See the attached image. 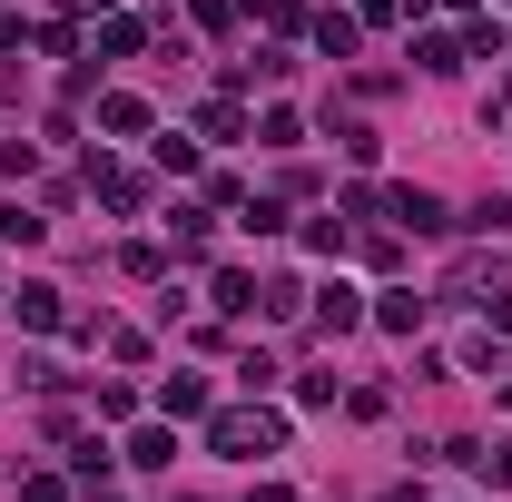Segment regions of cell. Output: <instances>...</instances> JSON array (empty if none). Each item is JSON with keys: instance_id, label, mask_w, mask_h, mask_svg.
Listing matches in <instances>:
<instances>
[{"instance_id": "cell-2", "label": "cell", "mask_w": 512, "mask_h": 502, "mask_svg": "<svg viewBox=\"0 0 512 502\" xmlns=\"http://www.w3.org/2000/svg\"><path fill=\"white\" fill-rule=\"evenodd\" d=\"M375 217L414 227V237H444V227H453V207H444L434 188H384V197H375Z\"/></svg>"}, {"instance_id": "cell-25", "label": "cell", "mask_w": 512, "mask_h": 502, "mask_svg": "<svg viewBox=\"0 0 512 502\" xmlns=\"http://www.w3.org/2000/svg\"><path fill=\"white\" fill-rule=\"evenodd\" d=\"M20 502H69V483L60 473H20Z\"/></svg>"}, {"instance_id": "cell-13", "label": "cell", "mask_w": 512, "mask_h": 502, "mask_svg": "<svg viewBox=\"0 0 512 502\" xmlns=\"http://www.w3.org/2000/svg\"><path fill=\"white\" fill-rule=\"evenodd\" d=\"M207 306H217V315H247V306H256V276H247V266H217V286H207Z\"/></svg>"}, {"instance_id": "cell-12", "label": "cell", "mask_w": 512, "mask_h": 502, "mask_svg": "<svg viewBox=\"0 0 512 502\" xmlns=\"http://www.w3.org/2000/svg\"><path fill=\"white\" fill-rule=\"evenodd\" d=\"M463 60H512V30L473 10V20H463Z\"/></svg>"}, {"instance_id": "cell-22", "label": "cell", "mask_w": 512, "mask_h": 502, "mask_svg": "<svg viewBox=\"0 0 512 502\" xmlns=\"http://www.w3.org/2000/svg\"><path fill=\"white\" fill-rule=\"evenodd\" d=\"M256 138H266V148H296V138H306V119H296V109H266V119H256Z\"/></svg>"}, {"instance_id": "cell-21", "label": "cell", "mask_w": 512, "mask_h": 502, "mask_svg": "<svg viewBox=\"0 0 512 502\" xmlns=\"http://www.w3.org/2000/svg\"><path fill=\"white\" fill-rule=\"evenodd\" d=\"M306 247H316V256H345V247H355V227H345V207H335V217H316V227H306Z\"/></svg>"}, {"instance_id": "cell-18", "label": "cell", "mask_w": 512, "mask_h": 502, "mask_svg": "<svg viewBox=\"0 0 512 502\" xmlns=\"http://www.w3.org/2000/svg\"><path fill=\"white\" fill-rule=\"evenodd\" d=\"M128 463H148V473H158V463H178V434H168V424H148V434H128Z\"/></svg>"}, {"instance_id": "cell-3", "label": "cell", "mask_w": 512, "mask_h": 502, "mask_svg": "<svg viewBox=\"0 0 512 502\" xmlns=\"http://www.w3.org/2000/svg\"><path fill=\"white\" fill-rule=\"evenodd\" d=\"M503 286H512L503 256H463V266L444 276V296H463V306H483V296H503Z\"/></svg>"}, {"instance_id": "cell-4", "label": "cell", "mask_w": 512, "mask_h": 502, "mask_svg": "<svg viewBox=\"0 0 512 502\" xmlns=\"http://www.w3.org/2000/svg\"><path fill=\"white\" fill-rule=\"evenodd\" d=\"M0 306L20 315V325H30V335H50V325H69V296H60V286H40V276H30V286H20V296H0Z\"/></svg>"}, {"instance_id": "cell-20", "label": "cell", "mask_w": 512, "mask_h": 502, "mask_svg": "<svg viewBox=\"0 0 512 502\" xmlns=\"http://www.w3.org/2000/svg\"><path fill=\"white\" fill-rule=\"evenodd\" d=\"M335 148H345L355 168H375V148H384V138H375V128H365V119H335Z\"/></svg>"}, {"instance_id": "cell-15", "label": "cell", "mask_w": 512, "mask_h": 502, "mask_svg": "<svg viewBox=\"0 0 512 502\" xmlns=\"http://www.w3.org/2000/svg\"><path fill=\"white\" fill-rule=\"evenodd\" d=\"M256 315H276V325L306 315V286H296V276H266V286H256Z\"/></svg>"}, {"instance_id": "cell-27", "label": "cell", "mask_w": 512, "mask_h": 502, "mask_svg": "<svg viewBox=\"0 0 512 502\" xmlns=\"http://www.w3.org/2000/svg\"><path fill=\"white\" fill-rule=\"evenodd\" d=\"M69 20H89V10H99V20H109V10H119V0H60Z\"/></svg>"}, {"instance_id": "cell-19", "label": "cell", "mask_w": 512, "mask_h": 502, "mask_svg": "<svg viewBox=\"0 0 512 502\" xmlns=\"http://www.w3.org/2000/svg\"><path fill=\"white\" fill-rule=\"evenodd\" d=\"M50 237V217H30V207H0V247H40Z\"/></svg>"}, {"instance_id": "cell-10", "label": "cell", "mask_w": 512, "mask_h": 502, "mask_svg": "<svg viewBox=\"0 0 512 502\" xmlns=\"http://www.w3.org/2000/svg\"><path fill=\"white\" fill-rule=\"evenodd\" d=\"M158 414H168V424L207 414V375H158Z\"/></svg>"}, {"instance_id": "cell-1", "label": "cell", "mask_w": 512, "mask_h": 502, "mask_svg": "<svg viewBox=\"0 0 512 502\" xmlns=\"http://www.w3.org/2000/svg\"><path fill=\"white\" fill-rule=\"evenodd\" d=\"M207 453H227V463H266V453H286V414L256 394V404H217L207 414Z\"/></svg>"}, {"instance_id": "cell-31", "label": "cell", "mask_w": 512, "mask_h": 502, "mask_svg": "<svg viewBox=\"0 0 512 502\" xmlns=\"http://www.w3.org/2000/svg\"><path fill=\"white\" fill-rule=\"evenodd\" d=\"M503 414H512V375H503Z\"/></svg>"}, {"instance_id": "cell-30", "label": "cell", "mask_w": 512, "mask_h": 502, "mask_svg": "<svg viewBox=\"0 0 512 502\" xmlns=\"http://www.w3.org/2000/svg\"><path fill=\"white\" fill-rule=\"evenodd\" d=\"M444 10H453V20H473V10H483V0H444Z\"/></svg>"}, {"instance_id": "cell-7", "label": "cell", "mask_w": 512, "mask_h": 502, "mask_svg": "<svg viewBox=\"0 0 512 502\" xmlns=\"http://www.w3.org/2000/svg\"><path fill=\"white\" fill-rule=\"evenodd\" d=\"M306 40H316L325 60H355V40H365V20H355V10H316V20H306Z\"/></svg>"}, {"instance_id": "cell-14", "label": "cell", "mask_w": 512, "mask_h": 502, "mask_svg": "<svg viewBox=\"0 0 512 502\" xmlns=\"http://www.w3.org/2000/svg\"><path fill=\"white\" fill-rule=\"evenodd\" d=\"M138 40H148V20H119V10H109V20H99V50H89V60H128Z\"/></svg>"}, {"instance_id": "cell-16", "label": "cell", "mask_w": 512, "mask_h": 502, "mask_svg": "<svg viewBox=\"0 0 512 502\" xmlns=\"http://www.w3.org/2000/svg\"><path fill=\"white\" fill-rule=\"evenodd\" d=\"M119 266H128V276H138V286H158V276H168V266H178V256L158 247V237H138V247H119Z\"/></svg>"}, {"instance_id": "cell-24", "label": "cell", "mask_w": 512, "mask_h": 502, "mask_svg": "<svg viewBox=\"0 0 512 502\" xmlns=\"http://www.w3.org/2000/svg\"><path fill=\"white\" fill-rule=\"evenodd\" d=\"M158 168L168 178H197V138H158Z\"/></svg>"}, {"instance_id": "cell-17", "label": "cell", "mask_w": 512, "mask_h": 502, "mask_svg": "<svg viewBox=\"0 0 512 502\" xmlns=\"http://www.w3.org/2000/svg\"><path fill=\"white\" fill-rule=\"evenodd\" d=\"M197 138H247V109H237V99H207V109H197Z\"/></svg>"}, {"instance_id": "cell-26", "label": "cell", "mask_w": 512, "mask_h": 502, "mask_svg": "<svg viewBox=\"0 0 512 502\" xmlns=\"http://www.w3.org/2000/svg\"><path fill=\"white\" fill-rule=\"evenodd\" d=\"M483 315H493V335H512V286H503V296H483Z\"/></svg>"}, {"instance_id": "cell-28", "label": "cell", "mask_w": 512, "mask_h": 502, "mask_svg": "<svg viewBox=\"0 0 512 502\" xmlns=\"http://www.w3.org/2000/svg\"><path fill=\"white\" fill-rule=\"evenodd\" d=\"M20 40H30V30H20V20H10V10H0V50H20Z\"/></svg>"}, {"instance_id": "cell-11", "label": "cell", "mask_w": 512, "mask_h": 502, "mask_svg": "<svg viewBox=\"0 0 512 502\" xmlns=\"http://www.w3.org/2000/svg\"><path fill=\"white\" fill-rule=\"evenodd\" d=\"M99 128H109V138H138V128H148V99H138V89H99Z\"/></svg>"}, {"instance_id": "cell-8", "label": "cell", "mask_w": 512, "mask_h": 502, "mask_svg": "<svg viewBox=\"0 0 512 502\" xmlns=\"http://www.w3.org/2000/svg\"><path fill=\"white\" fill-rule=\"evenodd\" d=\"M414 69H424V79L463 69V30H414Z\"/></svg>"}, {"instance_id": "cell-32", "label": "cell", "mask_w": 512, "mask_h": 502, "mask_svg": "<svg viewBox=\"0 0 512 502\" xmlns=\"http://www.w3.org/2000/svg\"><path fill=\"white\" fill-rule=\"evenodd\" d=\"M384 502H414V493H384Z\"/></svg>"}, {"instance_id": "cell-23", "label": "cell", "mask_w": 512, "mask_h": 502, "mask_svg": "<svg viewBox=\"0 0 512 502\" xmlns=\"http://www.w3.org/2000/svg\"><path fill=\"white\" fill-rule=\"evenodd\" d=\"M414 10H424V0H365L355 20H365V30H394V20H414Z\"/></svg>"}, {"instance_id": "cell-29", "label": "cell", "mask_w": 512, "mask_h": 502, "mask_svg": "<svg viewBox=\"0 0 512 502\" xmlns=\"http://www.w3.org/2000/svg\"><path fill=\"white\" fill-rule=\"evenodd\" d=\"M247 502H296V493H286V483H256V493Z\"/></svg>"}, {"instance_id": "cell-6", "label": "cell", "mask_w": 512, "mask_h": 502, "mask_svg": "<svg viewBox=\"0 0 512 502\" xmlns=\"http://www.w3.org/2000/svg\"><path fill=\"white\" fill-rule=\"evenodd\" d=\"M365 325H384V335H424V296H414V286H384L375 306H365Z\"/></svg>"}, {"instance_id": "cell-9", "label": "cell", "mask_w": 512, "mask_h": 502, "mask_svg": "<svg viewBox=\"0 0 512 502\" xmlns=\"http://www.w3.org/2000/svg\"><path fill=\"white\" fill-rule=\"evenodd\" d=\"M355 325H365V296H355V286H325L316 296V335H355Z\"/></svg>"}, {"instance_id": "cell-5", "label": "cell", "mask_w": 512, "mask_h": 502, "mask_svg": "<svg viewBox=\"0 0 512 502\" xmlns=\"http://www.w3.org/2000/svg\"><path fill=\"white\" fill-rule=\"evenodd\" d=\"M89 188L109 197L119 217H138V207H148V178H138V168H119V158H89Z\"/></svg>"}]
</instances>
